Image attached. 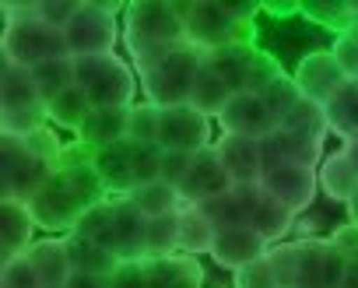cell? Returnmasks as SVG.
<instances>
[{"label":"cell","instance_id":"obj_45","mask_svg":"<svg viewBox=\"0 0 358 288\" xmlns=\"http://www.w3.org/2000/svg\"><path fill=\"white\" fill-rule=\"evenodd\" d=\"M78 8H81V0H36V18H43L46 25L64 32L71 25V18L78 15Z\"/></svg>","mask_w":358,"mask_h":288},{"label":"cell","instance_id":"obj_12","mask_svg":"<svg viewBox=\"0 0 358 288\" xmlns=\"http://www.w3.org/2000/svg\"><path fill=\"white\" fill-rule=\"evenodd\" d=\"M222 130L225 134H236V137H253V141H267L281 120L274 116V109L264 102V95H253V92H239L232 95V102L225 106V113L218 116Z\"/></svg>","mask_w":358,"mask_h":288},{"label":"cell","instance_id":"obj_3","mask_svg":"<svg viewBox=\"0 0 358 288\" xmlns=\"http://www.w3.org/2000/svg\"><path fill=\"white\" fill-rule=\"evenodd\" d=\"M183 18L187 43L201 53L229 50L257 43V22L260 4H218V0H190V4H176Z\"/></svg>","mask_w":358,"mask_h":288},{"label":"cell","instance_id":"obj_31","mask_svg":"<svg viewBox=\"0 0 358 288\" xmlns=\"http://www.w3.org/2000/svg\"><path fill=\"white\" fill-rule=\"evenodd\" d=\"M215 236H218V229L201 208H183L179 211V253H187V257L211 253Z\"/></svg>","mask_w":358,"mask_h":288},{"label":"cell","instance_id":"obj_28","mask_svg":"<svg viewBox=\"0 0 358 288\" xmlns=\"http://www.w3.org/2000/svg\"><path fill=\"white\" fill-rule=\"evenodd\" d=\"M67 239V253H71V264H74V271H81V274H102V278H109L123 260L109 250V246H102V243H92V239H85V236H64Z\"/></svg>","mask_w":358,"mask_h":288},{"label":"cell","instance_id":"obj_5","mask_svg":"<svg viewBox=\"0 0 358 288\" xmlns=\"http://www.w3.org/2000/svg\"><path fill=\"white\" fill-rule=\"evenodd\" d=\"M179 43H187L179 8L169 0H134L123 15V46L134 64L158 57Z\"/></svg>","mask_w":358,"mask_h":288},{"label":"cell","instance_id":"obj_32","mask_svg":"<svg viewBox=\"0 0 358 288\" xmlns=\"http://www.w3.org/2000/svg\"><path fill=\"white\" fill-rule=\"evenodd\" d=\"M232 88L204 64L201 67V74H197V81H194V92H190V106L197 109V113H204L208 120H218L222 113H225V106L232 102Z\"/></svg>","mask_w":358,"mask_h":288},{"label":"cell","instance_id":"obj_36","mask_svg":"<svg viewBox=\"0 0 358 288\" xmlns=\"http://www.w3.org/2000/svg\"><path fill=\"white\" fill-rule=\"evenodd\" d=\"M285 130H295V134H306V137H316L323 141L330 134V120H327V109L320 102H309V99H299L295 109L281 120Z\"/></svg>","mask_w":358,"mask_h":288},{"label":"cell","instance_id":"obj_19","mask_svg":"<svg viewBox=\"0 0 358 288\" xmlns=\"http://www.w3.org/2000/svg\"><path fill=\"white\" fill-rule=\"evenodd\" d=\"M109 250H113L120 260H144V257H148V218H144L127 197H113Z\"/></svg>","mask_w":358,"mask_h":288},{"label":"cell","instance_id":"obj_50","mask_svg":"<svg viewBox=\"0 0 358 288\" xmlns=\"http://www.w3.org/2000/svg\"><path fill=\"white\" fill-rule=\"evenodd\" d=\"M260 11L278 15V18H292V15H302V4H260Z\"/></svg>","mask_w":358,"mask_h":288},{"label":"cell","instance_id":"obj_46","mask_svg":"<svg viewBox=\"0 0 358 288\" xmlns=\"http://www.w3.org/2000/svg\"><path fill=\"white\" fill-rule=\"evenodd\" d=\"M190 162H194V155H187V152H165L162 148V173H158V180L179 190V183H183L187 173H190Z\"/></svg>","mask_w":358,"mask_h":288},{"label":"cell","instance_id":"obj_16","mask_svg":"<svg viewBox=\"0 0 358 288\" xmlns=\"http://www.w3.org/2000/svg\"><path fill=\"white\" fill-rule=\"evenodd\" d=\"M323 141L316 137H306V134H295V130H285L278 127L267 141H264V173L274 169V166H306V169H320L323 166Z\"/></svg>","mask_w":358,"mask_h":288},{"label":"cell","instance_id":"obj_42","mask_svg":"<svg viewBox=\"0 0 358 288\" xmlns=\"http://www.w3.org/2000/svg\"><path fill=\"white\" fill-rule=\"evenodd\" d=\"M162 173V144H134V183H155Z\"/></svg>","mask_w":358,"mask_h":288},{"label":"cell","instance_id":"obj_21","mask_svg":"<svg viewBox=\"0 0 358 288\" xmlns=\"http://www.w3.org/2000/svg\"><path fill=\"white\" fill-rule=\"evenodd\" d=\"M36 229L39 225H36L29 204H22V201H4L0 204V253H4V260L25 257L29 246H32Z\"/></svg>","mask_w":358,"mask_h":288},{"label":"cell","instance_id":"obj_4","mask_svg":"<svg viewBox=\"0 0 358 288\" xmlns=\"http://www.w3.org/2000/svg\"><path fill=\"white\" fill-rule=\"evenodd\" d=\"M204 67V53L190 43H179L158 57H148L141 64H134L144 102L158 106V109H172V106H190V92L194 81Z\"/></svg>","mask_w":358,"mask_h":288},{"label":"cell","instance_id":"obj_18","mask_svg":"<svg viewBox=\"0 0 358 288\" xmlns=\"http://www.w3.org/2000/svg\"><path fill=\"white\" fill-rule=\"evenodd\" d=\"M215 148H218V159H222L232 187H250V183L264 180V141L222 134Z\"/></svg>","mask_w":358,"mask_h":288},{"label":"cell","instance_id":"obj_22","mask_svg":"<svg viewBox=\"0 0 358 288\" xmlns=\"http://www.w3.org/2000/svg\"><path fill=\"white\" fill-rule=\"evenodd\" d=\"M130 109H92L85 127L78 130V141L85 144V148H92V152L127 141V134H130Z\"/></svg>","mask_w":358,"mask_h":288},{"label":"cell","instance_id":"obj_10","mask_svg":"<svg viewBox=\"0 0 358 288\" xmlns=\"http://www.w3.org/2000/svg\"><path fill=\"white\" fill-rule=\"evenodd\" d=\"M344 267L348 260L334 239H299V267L292 288H341Z\"/></svg>","mask_w":358,"mask_h":288},{"label":"cell","instance_id":"obj_8","mask_svg":"<svg viewBox=\"0 0 358 288\" xmlns=\"http://www.w3.org/2000/svg\"><path fill=\"white\" fill-rule=\"evenodd\" d=\"M204 64L239 95V92H253V95H264L285 71L281 64L264 53L257 43H246V46H229V50H215V53H204Z\"/></svg>","mask_w":358,"mask_h":288},{"label":"cell","instance_id":"obj_26","mask_svg":"<svg viewBox=\"0 0 358 288\" xmlns=\"http://www.w3.org/2000/svg\"><path fill=\"white\" fill-rule=\"evenodd\" d=\"M316 176H320V190H323L330 201H341L344 208L355 201V194H358V169H355V162L344 155V148L334 152V155H327L323 166L316 169Z\"/></svg>","mask_w":358,"mask_h":288},{"label":"cell","instance_id":"obj_17","mask_svg":"<svg viewBox=\"0 0 358 288\" xmlns=\"http://www.w3.org/2000/svg\"><path fill=\"white\" fill-rule=\"evenodd\" d=\"M271 253V243L260 236V232H253L250 225H232V229H218V236H215V246H211V260L218 264V267H225V271H243L246 264H253V260H260V257H267Z\"/></svg>","mask_w":358,"mask_h":288},{"label":"cell","instance_id":"obj_2","mask_svg":"<svg viewBox=\"0 0 358 288\" xmlns=\"http://www.w3.org/2000/svg\"><path fill=\"white\" fill-rule=\"evenodd\" d=\"M67 144L46 127L32 137H0V166H4V201L29 204L46 180L60 169Z\"/></svg>","mask_w":358,"mask_h":288},{"label":"cell","instance_id":"obj_47","mask_svg":"<svg viewBox=\"0 0 358 288\" xmlns=\"http://www.w3.org/2000/svg\"><path fill=\"white\" fill-rule=\"evenodd\" d=\"M109 288H148L144 260H123V264L109 274Z\"/></svg>","mask_w":358,"mask_h":288},{"label":"cell","instance_id":"obj_20","mask_svg":"<svg viewBox=\"0 0 358 288\" xmlns=\"http://www.w3.org/2000/svg\"><path fill=\"white\" fill-rule=\"evenodd\" d=\"M92 162H95V173L102 176V183L113 197H127L137 187L134 183V141H120V144L92 152Z\"/></svg>","mask_w":358,"mask_h":288},{"label":"cell","instance_id":"obj_51","mask_svg":"<svg viewBox=\"0 0 358 288\" xmlns=\"http://www.w3.org/2000/svg\"><path fill=\"white\" fill-rule=\"evenodd\" d=\"M341 288H358V260H348L344 278H341Z\"/></svg>","mask_w":358,"mask_h":288},{"label":"cell","instance_id":"obj_23","mask_svg":"<svg viewBox=\"0 0 358 288\" xmlns=\"http://www.w3.org/2000/svg\"><path fill=\"white\" fill-rule=\"evenodd\" d=\"M25 257L32 260V267L39 271L46 288H67V281L74 274V264H71V253H67V239H36Z\"/></svg>","mask_w":358,"mask_h":288},{"label":"cell","instance_id":"obj_53","mask_svg":"<svg viewBox=\"0 0 358 288\" xmlns=\"http://www.w3.org/2000/svg\"><path fill=\"white\" fill-rule=\"evenodd\" d=\"M348 218H351V225H358V194H355V201L348 204Z\"/></svg>","mask_w":358,"mask_h":288},{"label":"cell","instance_id":"obj_9","mask_svg":"<svg viewBox=\"0 0 358 288\" xmlns=\"http://www.w3.org/2000/svg\"><path fill=\"white\" fill-rule=\"evenodd\" d=\"M0 50H4V60L25 71H36L39 64L71 57L67 39L60 29L46 25L43 18L29 15V18H15L4 22V39H0Z\"/></svg>","mask_w":358,"mask_h":288},{"label":"cell","instance_id":"obj_27","mask_svg":"<svg viewBox=\"0 0 358 288\" xmlns=\"http://www.w3.org/2000/svg\"><path fill=\"white\" fill-rule=\"evenodd\" d=\"M32 106H46L32 71L15 67L4 60V78H0V113H15V109H32Z\"/></svg>","mask_w":358,"mask_h":288},{"label":"cell","instance_id":"obj_43","mask_svg":"<svg viewBox=\"0 0 358 288\" xmlns=\"http://www.w3.org/2000/svg\"><path fill=\"white\" fill-rule=\"evenodd\" d=\"M302 95H299V85H295V78H288V74H281L267 92H264V102L274 109V116L278 120H285L292 109H295V102H299Z\"/></svg>","mask_w":358,"mask_h":288},{"label":"cell","instance_id":"obj_48","mask_svg":"<svg viewBox=\"0 0 358 288\" xmlns=\"http://www.w3.org/2000/svg\"><path fill=\"white\" fill-rule=\"evenodd\" d=\"M330 239H334V246L344 253V260H358V225L348 222V225H341Z\"/></svg>","mask_w":358,"mask_h":288},{"label":"cell","instance_id":"obj_30","mask_svg":"<svg viewBox=\"0 0 358 288\" xmlns=\"http://www.w3.org/2000/svg\"><path fill=\"white\" fill-rule=\"evenodd\" d=\"M127 201L144 215V218H165V215H179L183 211V197H179L176 187L155 180V183H144V187H134L127 194Z\"/></svg>","mask_w":358,"mask_h":288},{"label":"cell","instance_id":"obj_29","mask_svg":"<svg viewBox=\"0 0 358 288\" xmlns=\"http://www.w3.org/2000/svg\"><path fill=\"white\" fill-rule=\"evenodd\" d=\"M323 109H327V120H330V134H337L341 141L358 137V81L348 78Z\"/></svg>","mask_w":358,"mask_h":288},{"label":"cell","instance_id":"obj_13","mask_svg":"<svg viewBox=\"0 0 358 288\" xmlns=\"http://www.w3.org/2000/svg\"><path fill=\"white\" fill-rule=\"evenodd\" d=\"M225 190H232V180H229V173L218 159V148L211 144V148L194 155L187 180L179 183V197H183V208H197V204H204V201H211Z\"/></svg>","mask_w":358,"mask_h":288},{"label":"cell","instance_id":"obj_11","mask_svg":"<svg viewBox=\"0 0 358 288\" xmlns=\"http://www.w3.org/2000/svg\"><path fill=\"white\" fill-rule=\"evenodd\" d=\"M158 144L165 152H187L197 155L204 148H211V120L204 113H197L194 106H172L162 109V134Z\"/></svg>","mask_w":358,"mask_h":288},{"label":"cell","instance_id":"obj_14","mask_svg":"<svg viewBox=\"0 0 358 288\" xmlns=\"http://www.w3.org/2000/svg\"><path fill=\"white\" fill-rule=\"evenodd\" d=\"M292 78H295V85H299V95L309 99V102H320V106H327V102L334 99V92L348 81L330 50H309V53L299 60V67H295Z\"/></svg>","mask_w":358,"mask_h":288},{"label":"cell","instance_id":"obj_7","mask_svg":"<svg viewBox=\"0 0 358 288\" xmlns=\"http://www.w3.org/2000/svg\"><path fill=\"white\" fill-rule=\"evenodd\" d=\"M120 15H127V4L120 0H81L78 15L64 29L71 57H106L116 53L120 43Z\"/></svg>","mask_w":358,"mask_h":288},{"label":"cell","instance_id":"obj_41","mask_svg":"<svg viewBox=\"0 0 358 288\" xmlns=\"http://www.w3.org/2000/svg\"><path fill=\"white\" fill-rule=\"evenodd\" d=\"M0 288H46V285L29 257H15V260H4V267H0Z\"/></svg>","mask_w":358,"mask_h":288},{"label":"cell","instance_id":"obj_52","mask_svg":"<svg viewBox=\"0 0 358 288\" xmlns=\"http://www.w3.org/2000/svg\"><path fill=\"white\" fill-rule=\"evenodd\" d=\"M344 155L355 162V169H358V137L355 141H344Z\"/></svg>","mask_w":358,"mask_h":288},{"label":"cell","instance_id":"obj_38","mask_svg":"<svg viewBox=\"0 0 358 288\" xmlns=\"http://www.w3.org/2000/svg\"><path fill=\"white\" fill-rule=\"evenodd\" d=\"M158 134H162V109L151 106V102H137L130 109V134H127V141H134V144H158Z\"/></svg>","mask_w":358,"mask_h":288},{"label":"cell","instance_id":"obj_15","mask_svg":"<svg viewBox=\"0 0 358 288\" xmlns=\"http://www.w3.org/2000/svg\"><path fill=\"white\" fill-rule=\"evenodd\" d=\"M260 187L278 201V204H285L288 211H306L309 204H313V197H316V190H320V176H316V169H306V166H274V169H267L264 173V180H260Z\"/></svg>","mask_w":358,"mask_h":288},{"label":"cell","instance_id":"obj_1","mask_svg":"<svg viewBox=\"0 0 358 288\" xmlns=\"http://www.w3.org/2000/svg\"><path fill=\"white\" fill-rule=\"evenodd\" d=\"M113 194L106 190L102 176L95 173L92 162V148H85L81 141L64 148V162L60 169L46 180V187L29 201L32 218L39 229L46 232H64L71 236L78 229V222L102 201H109Z\"/></svg>","mask_w":358,"mask_h":288},{"label":"cell","instance_id":"obj_25","mask_svg":"<svg viewBox=\"0 0 358 288\" xmlns=\"http://www.w3.org/2000/svg\"><path fill=\"white\" fill-rule=\"evenodd\" d=\"M292 225H295V211H288L285 204H278V201L260 187L257 197H253V208H250V229L260 232L271 246H278V243L292 232Z\"/></svg>","mask_w":358,"mask_h":288},{"label":"cell","instance_id":"obj_6","mask_svg":"<svg viewBox=\"0 0 358 288\" xmlns=\"http://www.w3.org/2000/svg\"><path fill=\"white\" fill-rule=\"evenodd\" d=\"M74 71H78V88L88 95L92 109H130L137 106L134 95H137V71L120 60L116 53H106V57H78L74 60Z\"/></svg>","mask_w":358,"mask_h":288},{"label":"cell","instance_id":"obj_24","mask_svg":"<svg viewBox=\"0 0 358 288\" xmlns=\"http://www.w3.org/2000/svg\"><path fill=\"white\" fill-rule=\"evenodd\" d=\"M260 183H250V187H232L204 204H197L211 222L215 229H232V225H250V208H253V197H257Z\"/></svg>","mask_w":358,"mask_h":288},{"label":"cell","instance_id":"obj_35","mask_svg":"<svg viewBox=\"0 0 358 288\" xmlns=\"http://www.w3.org/2000/svg\"><path fill=\"white\" fill-rule=\"evenodd\" d=\"M88 113H92V102H88V95H85L78 85L67 88L60 99L50 102V123H57V127H64V130H74V134L85 127Z\"/></svg>","mask_w":358,"mask_h":288},{"label":"cell","instance_id":"obj_34","mask_svg":"<svg viewBox=\"0 0 358 288\" xmlns=\"http://www.w3.org/2000/svg\"><path fill=\"white\" fill-rule=\"evenodd\" d=\"M302 15L337 36L358 25V4H351V0H316V4H302Z\"/></svg>","mask_w":358,"mask_h":288},{"label":"cell","instance_id":"obj_49","mask_svg":"<svg viewBox=\"0 0 358 288\" xmlns=\"http://www.w3.org/2000/svg\"><path fill=\"white\" fill-rule=\"evenodd\" d=\"M67 288H109V278H102V274H81V271H74V274H71V281H67Z\"/></svg>","mask_w":358,"mask_h":288},{"label":"cell","instance_id":"obj_37","mask_svg":"<svg viewBox=\"0 0 358 288\" xmlns=\"http://www.w3.org/2000/svg\"><path fill=\"white\" fill-rule=\"evenodd\" d=\"M176 253H179V215L148 218V257L144 260H162Z\"/></svg>","mask_w":358,"mask_h":288},{"label":"cell","instance_id":"obj_39","mask_svg":"<svg viewBox=\"0 0 358 288\" xmlns=\"http://www.w3.org/2000/svg\"><path fill=\"white\" fill-rule=\"evenodd\" d=\"M109 232H113V197L95 204L74 229V236H85L92 243H102V246H109Z\"/></svg>","mask_w":358,"mask_h":288},{"label":"cell","instance_id":"obj_40","mask_svg":"<svg viewBox=\"0 0 358 288\" xmlns=\"http://www.w3.org/2000/svg\"><path fill=\"white\" fill-rule=\"evenodd\" d=\"M232 288H281L271 257H260V260L246 264L243 271H236L232 274Z\"/></svg>","mask_w":358,"mask_h":288},{"label":"cell","instance_id":"obj_44","mask_svg":"<svg viewBox=\"0 0 358 288\" xmlns=\"http://www.w3.org/2000/svg\"><path fill=\"white\" fill-rule=\"evenodd\" d=\"M330 53H334L337 67L344 71V78L358 81V25H355V29H348L344 36H337V39H334V46H330Z\"/></svg>","mask_w":358,"mask_h":288},{"label":"cell","instance_id":"obj_33","mask_svg":"<svg viewBox=\"0 0 358 288\" xmlns=\"http://www.w3.org/2000/svg\"><path fill=\"white\" fill-rule=\"evenodd\" d=\"M36 78V88L43 95V102L50 106L53 99H60L67 88L78 85V71H74V57H60V60H50V64H39L32 71Z\"/></svg>","mask_w":358,"mask_h":288}]
</instances>
